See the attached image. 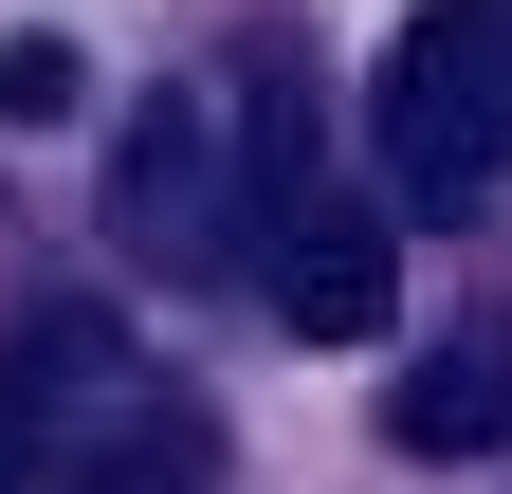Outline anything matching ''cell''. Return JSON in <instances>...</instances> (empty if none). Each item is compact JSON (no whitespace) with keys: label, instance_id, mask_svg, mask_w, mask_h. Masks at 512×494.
Returning a JSON list of instances; mask_svg holds the SVG:
<instances>
[{"label":"cell","instance_id":"cell-5","mask_svg":"<svg viewBox=\"0 0 512 494\" xmlns=\"http://www.w3.org/2000/svg\"><path fill=\"white\" fill-rule=\"evenodd\" d=\"M384 440L403 458H494L512 440V330H439L403 366V403H384Z\"/></svg>","mask_w":512,"mask_h":494},{"label":"cell","instance_id":"cell-2","mask_svg":"<svg viewBox=\"0 0 512 494\" xmlns=\"http://www.w3.org/2000/svg\"><path fill=\"white\" fill-rule=\"evenodd\" d=\"M384 165L421 220H476L512 183V0H421L384 37Z\"/></svg>","mask_w":512,"mask_h":494},{"label":"cell","instance_id":"cell-3","mask_svg":"<svg viewBox=\"0 0 512 494\" xmlns=\"http://www.w3.org/2000/svg\"><path fill=\"white\" fill-rule=\"evenodd\" d=\"M110 238L147 275H220L256 257V147H238V92H147V129L110 147Z\"/></svg>","mask_w":512,"mask_h":494},{"label":"cell","instance_id":"cell-1","mask_svg":"<svg viewBox=\"0 0 512 494\" xmlns=\"http://www.w3.org/2000/svg\"><path fill=\"white\" fill-rule=\"evenodd\" d=\"M202 403L165 385L110 312L0 330V494H202Z\"/></svg>","mask_w":512,"mask_h":494},{"label":"cell","instance_id":"cell-4","mask_svg":"<svg viewBox=\"0 0 512 494\" xmlns=\"http://www.w3.org/2000/svg\"><path fill=\"white\" fill-rule=\"evenodd\" d=\"M256 293H275V330H293V348H366L384 312H403V238H384V202L293 183V202L256 220Z\"/></svg>","mask_w":512,"mask_h":494},{"label":"cell","instance_id":"cell-6","mask_svg":"<svg viewBox=\"0 0 512 494\" xmlns=\"http://www.w3.org/2000/svg\"><path fill=\"white\" fill-rule=\"evenodd\" d=\"M92 110V55L74 37H0V129H74Z\"/></svg>","mask_w":512,"mask_h":494}]
</instances>
